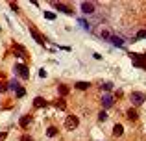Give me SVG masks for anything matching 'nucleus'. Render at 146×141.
Returning a JSON list of instances; mask_svg holds the SVG:
<instances>
[{
    "mask_svg": "<svg viewBox=\"0 0 146 141\" xmlns=\"http://www.w3.org/2000/svg\"><path fill=\"white\" fill-rule=\"evenodd\" d=\"M129 98H131V102H133L135 106H141V104L146 100V97H144L143 93H139V91H133V93L129 95Z\"/></svg>",
    "mask_w": 146,
    "mask_h": 141,
    "instance_id": "1",
    "label": "nucleus"
},
{
    "mask_svg": "<svg viewBox=\"0 0 146 141\" xmlns=\"http://www.w3.org/2000/svg\"><path fill=\"white\" fill-rule=\"evenodd\" d=\"M78 124H80V121H78V117H76V115H68L67 121H65V126H67L68 130H74V128H78Z\"/></svg>",
    "mask_w": 146,
    "mask_h": 141,
    "instance_id": "2",
    "label": "nucleus"
},
{
    "mask_svg": "<svg viewBox=\"0 0 146 141\" xmlns=\"http://www.w3.org/2000/svg\"><path fill=\"white\" fill-rule=\"evenodd\" d=\"M131 61H133V65H137V67H146V56L131 54Z\"/></svg>",
    "mask_w": 146,
    "mask_h": 141,
    "instance_id": "3",
    "label": "nucleus"
},
{
    "mask_svg": "<svg viewBox=\"0 0 146 141\" xmlns=\"http://www.w3.org/2000/svg\"><path fill=\"white\" fill-rule=\"evenodd\" d=\"M30 33H32V37H33V39H35V41H37L39 45H44V37L41 35V33L37 32L35 28H32V26H30Z\"/></svg>",
    "mask_w": 146,
    "mask_h": 141,
    "instance_id": "4",
    "label": "nucleus"
},
{
    "mask_svg": "<svg viewBox=\"0 0 146 141\" xmlns=\"http://www.w3.org/2000/svg\"><path fill=\"white\" fill-rule=\"evenodd\" d=\"M15 71H17L22 78H30V72H28V67H26V65H17V67H15Z\"/></svg>",
    "mask_w": 146,
    "mask_h": 141,
    "instance_id": "5",
    "label": "nucleus"
},
{
    "mask_svg": "<svg viewBox=\"0 0 146 141\" xmlns=\"http://www.w3.org/2000/svg\"><path fill=\"white\" fill-rule=\"evenodd\" d=\"M82 11H83V13H93V11H94V4L82 2Z\"/></svg>",
    "mask_w": 146,
    "mask_h": 141,
    "instance_id": "6",
    "label": "nucleus"
},
{
    "mask_svg": "<svg viewBox=\"0 0 146 141\" xmlns=\"http://www.w3.org/2000/svg\"><path fill=\"white\" fill-rule=\"evenodd\" d=\"M56 7L59 11H63V13H67V15H72V9L68 6H65V4H59V2H56Z\"/></svg>",
    "mask_w": 146,
    "mask_h": 141,
    "instance_id": "7",
    "label": "nucleus"
},
{
    "mask_svg": "<svg viewBox=\"0 0 146 141\" xmlns=\"http://www.w3.org/2000/svg\"><path fill=\"white\" fill-rule=\"evenodd\" d=\"M102 104H104V108H111V106H113V97L106 95V97L102 98Z\"/></svg>",
    "mask_w": 146,
    "mask_h": 141,
    "instance_id": "8",
    "label": "nucleus"
},
{
    "mask_svg": "<svg viewBox=\"0 0 146 141\" xmlns=\"http://www.w3.org/2000/svg\"><path fill=\"white\" fill-rule=\"evenodd\" d=\"M122 134H124V128H122V124H115L113 136H115V138H118V136H122Z\"/></svg>",
    "mask_w": 146,
    "mask_h": 141,
    "instance_id": "9",
    "label": "nucleus"
},
{
    "mask_svg": "<svg viewBox=\"0 0 146 141\" xmlns=\"http://www.w3.org/2000/svg\"><path fill=\"white\" fill-rule=\"evenodd\" d=\"M33 106H35V108H44V106H46V100L41 98V97H37L35 100H33Z\"/></svg>",
    "mask_w": 146,
    "mask_h": 141,
    "instance_id": "10",
    "label": "nucleus"
},
{
    "mask_svg": "<svg viewBox=\"0 0 146 141\" xmlns=\"http://www.w3.org/2000/svg\"><path fill=\"white\" fill-rule=\"evenodd\" d=\"M126 115H128V119L129 121H137V117H139V115H137V112H135V110H128V113H126Z\"/></svg>",
    "mask_w": 146,
    "mask_h": 141,
    "instance_id": "11",
    "label": "nucleus"
},
{
    "mask_svg": "<svg viewBox=\"0 0 146 141\" xmlns=\"http://www.w3.org/2000/svg\"><path fill=\"white\" fill-rule=\"evenodd\" d=\"M19 124H21L22 128H26L30 124V115H24V117H21V121H19Z\"/></svg>",
    "mask_w": 146,
    "mask_h": 141,
    "instance_id": "12",
    "label": "nucleus"
},
{
    "mask_svg": "<svg viewBox=\"0 0 146 141\" xmlns=\"http://www.w3.org/2000/svg\"><path fill=\"white\" fill-rule=\"evenodd\" d=\"M89 86H91L89 82H76V87H78V89H82V91L89 89Z\"/></svg>",
    "mask_w": 146,
    "mask_h": 141,
    "instance_id": "13",
    "label": "nucleus"
},
{
    "mask_svg": "<svg viewBox=\"0 0 146 141\" xmlns=\"http://www.w3.org/2000/svg\"><path fill=\"white\" fill-rule=\"evenodd\" d=\"M56 108H57V110H65V108H67V104H65V100H63V98L56 100Z\"/></svg>",
    "mask_w": 146,
    "mask_h": 141,
    "instance_id": "14",
    "label": "nucleus"
},
{
    "mask_svg": "<svg viewBox=\"0 0 146 141\" xmlns=\"http://www.w3.org/2000/svg\"><path fill=\"white\" fill-rule=\"evenodd\" d=\"M46 134H48V138H54V136L57 134V128H54V126H50L48 130H46Z\"/></svg>",
    "mask_w": 146,
    "mask_h": 141,
    "instance_id": "15",
    "label": "nucleus"
},
{
    "mask_svg": "<svg viewBox=\"0 0 146 141\" xmlns=\"http://www.w3.org/2000/svg\"><path fill=\"white\" fill-rule=\"evenodd\" d=\"M67 93H68V87L61 84V86H59V95H63V97H65V95H67Z\"/></svg>",
    "mask_w": 146,
    "mask_h": 141,
    "instance_id": "16",
    "label": "nucleus"
},
{
    "mask_svg": "<svg viewBox=\"0 0 146 141\" xmlns=\"http://www.w3.org/2000/svg\"><path fill=\"white\" fill-rule=\"evenodd\" d=\"M111 41H113L117 47H120V45H122V39H120V37H111Z\"/></svg>",
    "mask_w": 146,
    "mask_h": 141,
    "instance_id": "17",
    "label": "nucleus"
},
{
    "mask_svg": "<svg viewBox=\"0 0 146 141\" xmlns=\"http://www.w3.org/2000/svg\"><path fill=\"white\" fill-rule=\"evenodd\" d=\"M7 87H9V89H15V91H17V89H19V84H17V82H9V84H7Z\"/></svg>",
    "mask_w": 146,
    "mask_h": 141,
    "instance_id": "18",
    "label": "nucleus"
},
{
    "mask_svg": "<svg viewBox=\"0 0 146 141\" xmlns=\"http://www.w3.org/2000/svg\"><path fill=\"white\" fill-rule=\"evenodd\" d=\"M44 17H46L48 21H54V19H56V15H54V13H50V11H44Z\"/></svg>",
    "mask_w": 146,
    "mask_h": 141,
    "instance_id": "19",
    "label": "nucleus"
},
{
    "mask_svg": "<svg viewBox=\"0 0 146 141\" xmlns=\"http://www.w3.org/2000/svg\"><path fill=\"white\" fill-rule=\"evenodd\" d=\"M137 39H146V30H141V32L137 33Z\"/></svg>",
    "mask_w": 146,
    "mask_h": 141,
    "instance_id": "20",
    "label": "nucleus"
},
{
    "mask_svg": "<svg viewBox=\"0 0 146 141\" xmlns=\"http://www.w3.org/2000/svg\"><path fill=\"white\" fill-rule=\"evenodd\" d=\"M104 89H106V91H109V89H113V84H111V82H106V84H104Z\"/></svg>",
    "mask_w": 146,
    "mask_h": 141,
    "instance_id": "21",
    "label": "nucleus"
},
{
    "mask_svg": "<svg viewBox=\"0 0 146 141\" xmlns=\"http://www.w3.org/2000/svg\"><path fill=\"white\" fill-rule=\"evenodd\" d=\"M98 119H100V121H106V119H107V113H106V112H100V113H98Z\"/></svg>",
    "mask_w": 146,
    "mask_h": 141,
    "instance_id": "22",
    "label": "nucleus"
},
{
    "mask_svg": "<svg viewBox=\"0 0 146 141\" xmlns=\"http://www.w3.org/2000/svg\"><path fill=\"white\" fill-rule=\"evenodd\" d=\"M17 97L21 98V97H24V89H22L21 86H19V89H17Z\"/></svg>",
    "mask_w": 146,
    "mask_h": 141,
    "instance_id": "23",
    "label": "nucleus"
},
{
    "mask_svg": "<svg viewBox=\"0 0 146 141\" xmlns=\"http://www.w3.org/2000/svg\"><path fill=\"white\" fill-rule=\"evenodd\" d=\"M6 89H7V86H6V84H2V82H0V93H4Z\"/></svg>",
    "mask_w": 146,
    "mask_h": 141,
    "instance_id": "24",
    "label": "nucleus"
},
{
    "mask_svg": "<svg viewBox=\"0 0 146 141\" xmlns=\"http://www.w3.org/2000/svg\"><path fill=\"white\" fill-rule=\"evenodd\" d=\"M21 141H33V139L30 138V136H22V138H21Z\"/></svg>",
    "mask_w": 146,
    "mask_h": 141,
    "instance_id": "25",
    "label": "nucleus"
},
{
    "mask_svg": "<svg viewBox=\"0 0 146 141\" xmlns=\"http://www.w3.org/2000/svg\"><path fill=\"white\" fill-rule=\"evenodd\" d=\"M9 6H11V9H15V11H19V6H17V4H15V2H11V4H9Z\"/></svg>",
    "mask_w": 146,
    "mask_h": 141,
    "instance_id": "26",
    "label": "nucleus"
},
{
    "mask_svg": "<svg viewBox=\"0 0 146 141\" xmlns=\"http://www.w3.org/2000/svg\"><path fill=\"white\" fill-rule=\"evenodd\" d=\"M4 138H6V132H2V134H0V141H2Z\"/></svg>",
    "mask_w": 146,
    "mask_h": 141,
    "instance_id": "27",
    "label": "nucleus"
}]
</instances>
